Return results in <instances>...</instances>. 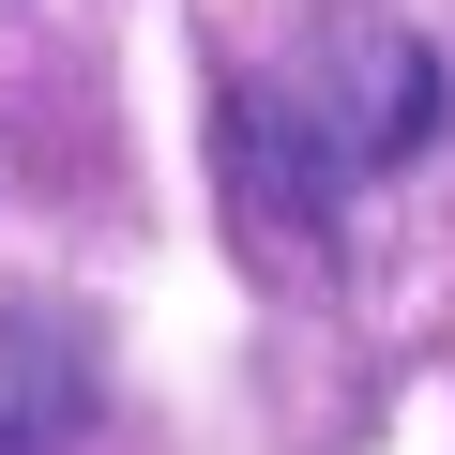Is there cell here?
Listing matches in <instances>:
<instances>
[{
	"label": "cell",
	"instance_id": "1",
	"mask_svg": "<svg viewBox=\"0 0 455 455\" xmlns=\"http://www.w3.org/2000/svg\"><path fill=\"white\" fill-rule=\"evenodd\" d=\"M440 122H455V76H440L425 31H334V46H304V61L243 107V137H274L289 182H379V167H410Z\"/></svg>",
	"mask_w": 455,
	"mask_h": 455
},
{
	"label": "cell",
	"instance_id": "2",
	"mask_svg": "<svg viewBox=\"0 0 455 455\" xmlns=\"http://www.w3.org/2000/svg\"><path fill=\"white\" fill-rule=\"evenodd\" d=\"M92 425V334L61 304H0V455H76Z\"/></svg>",
	"mask_w": 455,
	"mask_h": 455
}]
</instances>
